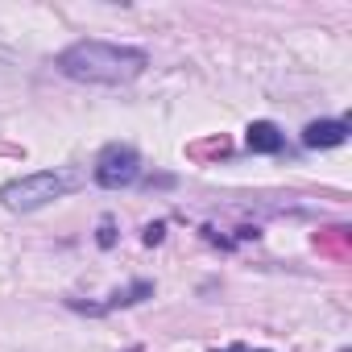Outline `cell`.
Wrapping results in <instances>:
<instances>
[{
	"label": "cell",
	"instance_id": "8992f818",
	"mask_svg": "<svg viewBox=\"0 0 352 352\" xmlns=\"http://www.w3.org/2000/svg\"><path fill=\"white\" fill-rule=\"evenodd\" d=\"M145 294H153V286H149V282H137V286H129V290H124V294H120V290H116V294H112V302H108V307H129V302H141V298H145ZM108 307H104V311H108Z\"/></svg>",
	"mask_w": 352,
	"mask_h": 352
},
{
	"label": "cell",
	"instance_id": "6da1fadb",
	"mask_svg": "<svg viewBox=\"0 0 352 352\" xmlns=\"http://www.w3.org/2000/svg\"><path fill=\"white\" fill-rule=\"evenodd\" d=\"M58 75L75 79V83H96V87H120L133 83L137 75H145L149 54L141 46H116V42H75L54 58Z\"/></svg>",
	"mask_w": 352,
	"mask_h": 352
},
{
	"label": "cell",
	"instance_id": "277c9868",
	"mask_svg": "<svg viewBox=\"0 0 352 352\" xmlns=\"http://www.w3.org/2000/svg\"><path fill=\"white\" fill-rule=\"evenodd\" d=\"M348 141V120H311L302 129V145L307 149H336Z\"/></svg>",
	"mask_w": 352,
	"mask_h": 352
},
{
	"label": "cell",
	"instance_id": "3957f363",
	"mask_svg": "<svg viewBox=\"0 0 352 352\" xmlns=\"http://www.w3.org/2000/svg\"><path fill=\"white\" fill-rule=\"evenodd\" d=\"M137 174H141V157H137L133 145H108V149L96 157V166H91V179H96V187H104V191L133 187Z\"/></svg>",
	"mask_w": 352,
	"mask_h": 352
},
{
	"label": "cell",
	"instance_id": "ba28073f",
	"mask_svg": "<svg viewBox=\"0 0 352 352\" xmlns=\"http://www.w3.org/2000/svg\"><path fill=\"white\" fill-rule=\"evenodd\" d=\"M162 236H166V228H162V224H149V228H145V245H157Z\"/></svg>",
	"mask_w": 352,
	"mask_h": 352
},
{
	"label": "cell",
	"instance_id": "5b68a950",
	"mask_svg": "<svg viewBox=\"0 0 352 352\" xmlns=\"http://www.w3.org/2000/svg\"><path fill=\"white\" fill-rule=\"evenodd\" d=\"M282 129L274 124V120H253L249 129H245V145L253 149V153H278L282 149Z\"/></svg>",
	"mask_w": 352,
	"mask_h": 352
},
{
	"label": "cell",
	"instance_id": "7a4b0ae2",
	"mask_svg": "<svg viewBox=\"0 0 352 352\" xmlns=\"http://www.w3.org/2000/svg\"><path fill=\"white\" fill-rule=\"evenodd\" d=\"M71 187H75V174H67V170H34V174H21V179L0 187V204L21 216V212H38L46 204L63 199Z\"/></svg>",
	"mask_w": 352,
	"mask_h": 352
},
{
	"label": "cell",
	"instance_id": "30bf717a",
	"mask_svg": "<svg viewBox=\"0 0 352 352\" xmlns=\"http://www.w3.org/2000/svg\"><path fill=\"white\" fill-rule=\"evenodd\" d=\"M129 352H141V348H129Z\"/></svg>",
	"mask_w": 352,
	"mask_h": 352
},
{
	"label": "cell",
	"instance_id": "9c48e42d",
	"mask_svg": "<svg viewBox=\"0 0 352 352\" xmlns=\"http://www.w3.org/2000/svg\"><path fill=\"white\" fill-rule=\"evenodd\" d=\"M212 352H270V348H249V344H228V348H212Z\"/></svg>",
	"mask_w": 352,
	"mask_h": 352
},
{
	"label": "cell",
	"instance_id": "52a82bcc",
	"mask_svg": "<svg viewBox=\"0 0 352 352\" xmlns=\"http://www.w3.org/2000/svg\"><path fill=\"white\" fill-rule=\"evenodd\" d=\"M96 245H100V249H112V245H116V224H112V220H100V232H96Z\"/></svg>",
	"mask_w": 352,
	"mask_h": 352
}]
</instances>
